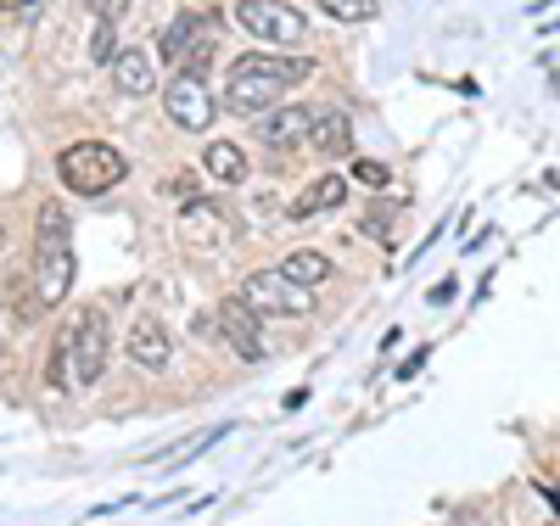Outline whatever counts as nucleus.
<instances>
[{
	"instance_id": "nucleus-10",
	"label": "nucleus",
	"mask_w": 560,
	"mask_h": 526,
	"mask_svg": "<svg viewBox=\"0 0 560 526\" xmlns=\"http://www.w3.org/2000/svg\"><path fill=\"white\" fill-rule=\"evenodd\" d=\"M124 353L140 364V370H168V359H174V342H168V325L163 319H135V330L124 337Z\"/></svg>"
},
{
	"instance_id": "nucleus-2",
	"label": "nucleus",
	"mask_w": 560,
	"mask_h": 526,
	"mask_svg": "<svg viewBox=\"0 0 560 526\" xmlns=\"http://www.w3.org/2000/svg\"><path fill=\"white\" fill-rule=\"evenodd\" d=\"M57 174H62L68 190H79V197H102V190L124 185L129 163H124V152L102 147V140H79V147H68L57 157Z\"/></svg>"
},
{
	"instance_id": "nucleus-12",
	"label": "nucleus",
	"mask_w": 560,
	"mask_h": 526,
	"mask_svg": "<svg viewBox=\"0 0 560 526\" xmlns=\"http://www.w3.org/2000/svg\"><path fill=\"white\" fill-rule=\"evenodd\" d=\"M342 202H348V179H342V174H325V179H314V185L303 190V197L292 202V213H287V219H298V224H303V219H319V213H331V208H342Z\"/></svg>"
},
{
	"instance_id": "nucleus-17",
	"label": "nucleus",
	"mask_w": 560,
	"mask_h": 526,
	"mask_svg": "<svg viewBox=\"0 0 560 526\" xmlns=\"http://www.w3.org/2000/svg\"><path fill=\"white\" fill-rule=\"evenodd\" d=\"M280 274H292L298 285H308V292H314L319 280H331V274H337V264L325 258V253H314V247H298V253H287V264H280Z\"/></svg>"
},
{
	"instance_id": "nucleus-24",
	"label": "nucleus",
	"mask_w": 560,
	"mask_h": 526,
	"mask_svg": "<svg viewBox=\"0 0 560 526\" xmlns=\"http://www.w3.org/2000/svg\"><path fill=\"white\" fill-rule=\"evenodd\" d=\"M12 7H28V0H0V12H12Z\"/></svg>"
},
{
	"instance_id": "nucleus-16",
	"label": "nucleus",
	"mask_w": 560,
	"mask_h": 526,
	"mask_svg": "<svg viewBox=\"0 0 560 526\" xmlns=\"http://www.w3.org/2000/svg\"><path fill=\"white\" fill-rule=\"evenodd\" d=\"M202 174H213L219 185H242V179H247V152L236 147V140H208Z\"/></svg>"
},
{
	"instance_id": "nucleus-8",
	"label": "nucleus",
	"mask_w": 560,
	"mask_h": 526,
	"mask_svg": "<svg viewBox=\"0 0 560 526\" xmlns=\"http://www.w3.org/2000/svg\"><path fill=\"white\" fill-rule=\"evenodd\" d=\"M213 325H219V337L236 348V359H247V364H264V330H258V314H253V303L247 297H224L219 303V314H213Z\"/></svg>"
},
{
	"instance_id": "nucleus-1",
	"label": "nucleus",
	"mask_w": 560,
	"mask_h": 526,
	"mask_svg": "<svg viewBox=\"0 0 560 526\" xmlns=\"http://www.w3.org/2000/svg\"><path fill=\"white\" fill-rule=\"evenodd\" d=\"M314 68L303 57H264V51H247L236 68H230V84H224V107L230 113H247V118H264L275 113V95L308 79Z\"/></svg>"
},
{
	"instance_id": "nucleus-6",
	"label": "nucleus",
	"mask_w": 560,
	"mask_h": 526,
	"mask_svg": "<svg viewBox=\"0 0 560 526\" xmlns=\"http://www.w3.org/2000/svg\"><path fill=\"white\" fill-rule=\"evenodd\" d=\"M163 107H168V124L185 129V135H208V129H213V95H208V84L191 79V73H174V79H168Z\"/></svg>"
},
{
	"instance_id": "nucleus-20",
	"label": "nucleus",
	"mask_w": 560,
	"mask_h": 526,
	"mask_svg": "<svg viewBox=\"0 0 560 526\" xmlns=\"http://www.w3.org/2000/svg\"><path fill=\"white\" fill-rule=\"evenodd\" d=\"M325 12H331L337 23H370L376 17V0H319Z\"/></svg>"
},
{
	"instance_id": "nucleus-5",
	"label": "nucleus",
	"mask_w": 560,
	"mask_h": 526,
	"mask_svg": "<svg viewBox=\"0 0 560 526\" xmlns=\"http://www.w3.org/2000/svg\"><path fill=\"white\" fill-rule=\"evenodd\" d=\"M242 297L253 303V314H308L314 308L308 285H298L292 274H280V269H253L247 285H242Z\"/></svg>"
},
{
	"instance_id": "nucleus-3",
	"label": "nucleus",
	"mask_w": 560,
	"mask_h": 526,
	"mask_svg": "<svg viewBox=\"0 0 560 526\" xmlns=\"http://www.w3.org/2000/svg\"><path fill=\"white\" fill-rule=\"evenodd\" d=\"M107 348H113L107 314H102V308L79 314V325L68 330V381H73V387H90V381H102V370H107Z\"/></svg>"
},
{
	"instance_id": "nucleus-7",
	"label": "nucleus",
	"mask_w": 560,
	"mask_h": 526,
	"mask_svg": "<svg viewBox=\"0 0 560 526\" xmlns=\"http://www.w3.org/2000/svg\"><path fill=\"white\" fill-rule=\"evenodd\" d=\"M73 292V247L68 242H34V297L57 308Z\"/></svg>"
},
{
	"instance_id": "nucleus-13",
	"label": "nucleus",
	"mask_w": 560,
	"mask_h": 526,
	"mask_svg": "<svg viewBox=\"0 0 560 526\" xmlns=\"http://www.w3.org/2000/svg\"><path fill=\"white\" fill-rule=\"evenodd\" d=\"M308 124H314L308 107H275V113L258 118V140H264V147H287V140L308 135Z\"/></svg>"
},
{
	"instance_id": "nucleus-18",
	"label": "nucleus",
	"mask_w": 560,
	"mask_h": 526,
	"mask_svg": "<svg viewBox=\"0 0 560 526\" xmlns=\"http://www.w3.org/2000/svg\"><path fill=\"white\" fill-rule=\"evenodd\" d=\"M219 437H230V425H213V432H197L191 443H179V448H168V454H152V459H163L168 470H179V465H191L197 454H208V448H213Z\"/></svg>"
},
{
	"instance_id": "nucleus-15",
	"label": "nucleus",
	"mask_w": 560,
	"mask_h": 526,
	"mask_svg": "<svg viewBox=\"0 0 560 526\" xmlns=\"http://www.w3.org/2000/svg\"><path fill=\"white\" fill-rule=\"evenodd\" d=\"M113 84L124 90V95H152V57L147 51H135V45H124V51L113 57Z\"/></svg>"
},
{
	"instance_id": "nucleus-22",
	"label": "nucleus",
	"mask_w": 560,
	"mask_h": 526,
	"mask_svg": "<svg viewBox=\"0 0 560 526\" xmlns=\"http://www.w3.org/2000/svg\"><path fill=\"white\" fill-rule=\"evenodd\" d=\"M364 235H393V224H398V213H387V208H364Z\"/></svg>"
},
{
	"instance_id": "nucleus-9",
	"label": "nucleus",
	"mask_w": 560,
	"mask_h": 526,
	"mask_svg": "<svg viewBox=\"0 0 560 526\" xmlns=\"http://www.w3.org/2000/svg\"><path fill=\"white\" fill-rule=\"evenodd\" d=\"M179 235H185L191 247H219V242H230V235H236V224H230V208L191 197V202L179 208Z\"/></svg>"
},
{
	"instance_id": "nucleus-4",
	"label": "nucleus",
	"mask_w": 560,
	"mask_h": 526,
	"mask_svg": "<svg viewBox=\"0 0 560 526\" xmlns=\"http://www.w3.org/2000/svg\"><path fill=\"white\" fill-rule=\"evenodd\" d=\"M236 23L264 45H303L308 39V17L298 7H287V0H242Z\"/></svg>"
},
{
	"instance_id": "nucleus-21",
	"label": "nucleus",
	"mask_w": 560,
	"mask_h": 526,
	"mask_svg": "<svg viewBox=\"0 0 560 526\" xmlns=\"http://www.w3.org/2000/svg\"><path fill=\"white\" fill-rule=\"evenodd\" d=\"M353 179H364V185H376V190H382V185L393 179V168L376 163V157H359V163H353Z\"/></svg>"
},
{
	"instance_id": "nucleus-23",
	"label": "nucleus",
	"mask_w": 560,
	"mask_h": 526,
	"mask_svg": "<svg viewBox=\"0 0 560 526\" xmlns=\"http://www.w3.org/2000/svg\"><path fill=\"white\" fill-rule=\"evenodd\" d=\"M84 7L96 12V17H113V23H118V17L129 12V0H84Z\"/></svg>"
},
{
	"instance_id": "nucleus-14",
	"label": "nucleus",
	"mask_w": 560,
	"mask_h": 526,
	"mask_svg": "<svg viewBox=\"0 0 560 526\" xmlns=\"http://www.w3.org/2000/svg\"><path fill=\"white\" fill-rule=\"evenodd\" d=\"M308 140H314V152H325V157H342V152L353 147V118H348V113H314Z\"/></svg>"
},
{
	"instance_id": "nucleus-11",
	"label": "nucleus",
	"mask_w": 560,
	"mask_h": 526,
	"mask_svg": "<svg viewBox=\"0 0 560 526\" xmlns=\"http://www.w3.org/2000/svg\"><path fill=\"white\" fill-rule=\"evenodd\" d=\"M219 28V17H197V12H179L168 28H163V57H168V68H179L185 57H191V45L202 39V34H213Z\"/></svg>"
},
{
	"instance_id": "nucleus-19",
	"label": "nucleus",
	"mask_w": 560,
	"mask_h": 526,
	"mask_svg": "<svg viewBox=\"0 0 560 526\" xmlns=\"http://www.w3.org/2000/svg\"><path fill=\"white\" fill-rule=\"evenodd\" d=\"M118 51H124V45H118V23H113V17H96V34H90V57L113 68Z\"/></svg>"
}]
</instances>
